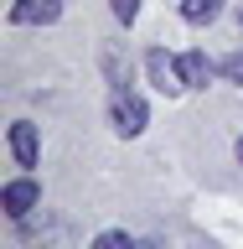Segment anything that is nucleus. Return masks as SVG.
I'll return each mask as SVG.
<instances>
[{
    "label": "nucleus",
    "instance_id": "obj_9",
    "mask_svg": "<svg viewBox=\"0 0 243 249\" xmlns=\"http://www.w3.org/2000/svg\"><path fill=\"white\" fill-rule=\"evenodd\" d=\"M109 5H114V16H119L124 26H130V21L140 16V0H109Z\"/></svg>",
    "mask_w": 243,
    "mask_h": 249
},
{
    "label": "nucleus",
    "instance_id": "obj_6",
    "mask_svg": "<svg viewBox=\"0 0 243 249\" xmlns=\"http://www.w3.org/2000/svg\"><path fill=\"white\" fill-rule=\"evenodd\" d=\"M181 78H186V89H202V83L212 78V62H207V52H202V47L181 52Z\"/></svg>",
    "mask_w": 243,
    "mask_h": 249
},
{
    "label": "nucleus",
    "instance_id": "obj_5",
    "mask_svg": "<svg viewBox=\"0 0 243 249\" xmlns=\"http://www.w3.org/2000/svg\"><path fill=\"white\" fill-rule=\"evenodd\" d=\"M11 156H16V166H36L42 161V140H36V124L31 120H16L11 124Z\"/></svg>",
    "mask_w": 243,
    "mask_h": 249
},
{
    "label": "nucleus",
    "instance_id": "obj_7",
    "mask_svg": "<svg viewBox=\"0 0 243 249\" xmlns=\"http://www.w3.org/2000/svg\"><path fill=\"white\" fill-rule=\"evenodd\" d=\"M217 16H223V0H181V21H192V26H207Z\"/></svg>",
    "mask_w": 243,
    "mask_h": 249
},
{
    "label": "nucleus",
    "instance_id": "obj_1",
    "mask_svg": "<svg viewBox=\"0 0 243 249\" xmlns=\"http://www.w3.org/2000/svg\"><path fill=\"white\" fill-rule=\"evenodd\" d=\"M0 208H5V218H31L36 208H42V182L36 177H16V182L0 187Z\"/></svg>",
    "mask_w": 243,
    "mask_h": 249
},
{
    "label": "nucleus",
    "instance_id": "obj_4",
    "mask_svg": "<svg viewBox=\"0 0 243 249\" xmlns=\"http://www.w3.org/2000/svg\"><path fill=\"white\" fill-rule=\"evenodd\" d=\"M109 114H114V130H119V135H140V130H145V120H150V114H145V104H140L130 89L114 93V109H109Z\"/></svg>",
    "mask_w": 243,
    "mask_h": 249
},
{
    "label": "nucleus",
    "instance_id": "obj_8",
    "mask_svg": "<svg viewBox=\"0 0 243 249\" xmlns=\"http://www.w3.org/2000/svg\"><path fill=\"white\" fill-rule=\"evenodd\" d=\"M93 249H135V239H130L124 229H104L98 239H93Z\"/></svg>",
    "mask_w": 243,
    "mask_h": 249
},
{
    "label": "nucleus",
    "instance_id": "obj_3",
    "mask_svg": "<svg viewBox=\"0 0 243 249\" xmlns=\"http://www.w3.org/2000/svg\"><path fill=\"white\" fill-rule=\"evenodd\" d=\"M57 16H62V0H16L11 26H52Z\"/></svg>",
    "mask_w": 243,
    "mask_h": 249
},
{
    "label": "nucleus",
    "instance_id": "obj_10",
    "mask_svg": "<svg viewBox=\"0 0 243 249\" xmlns=\"http://www.w3.org/2000/svg\"><path fill=\"white\" fill-rule=\"evenodd\" d=\"M223 73H228V78H233V83H243V52H233V57H228V62H223Z\"/></svg>",
    "mask_w": 243,
    "mask_h": 249
},
{
    "label": "nucleus",
    "instance_id": "obj_11",
    "mask_svg": "<svg viewBox=\"0 0 243 249\" xmlns=\"http://www.w3.org/2000/svg\"><path fill=\"white\" fill-rule=\"evenodd\" d=\"M238 161H243V140H238Z\"/></svg>",
    "mask_w": 243,
    "mask_h": 249
},
{
    "label": "nucleus",
    "instance_id": "obj_2",
    "mask_svg": "<svg viewBox=\"0 0 243 249\" xmlns=\"http://www.w3.org/2000/svg\"><path fill=\"white\" fill-rule=\"evenodd\" d=\"M145 73H150V83L161 93H181L186 78H181V57H171V52H161V47H150L145 52Z\"/></svg>",
    "mask_w": 243,
    "mask_h": 249
}]
</instances>
